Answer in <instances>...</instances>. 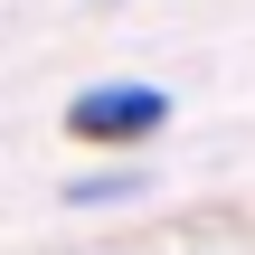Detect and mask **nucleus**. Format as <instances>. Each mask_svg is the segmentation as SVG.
<instances>
[{
	"mask_svg": "<svg viewBox=\"0 0 255 255\" xmlns=\"http://www.w3.org/2000/svg\"><path fill=\"white\" fill-rule=\"evenodd\" d=\"M170 123V95L161 85H85L76 104H66V142H151Z\"/></svg>",
	"mask_w": 255,
	"mask_h": 255,
	"instance_id": "obj_1",
	"label": "nucleus"
}]
</instances>
